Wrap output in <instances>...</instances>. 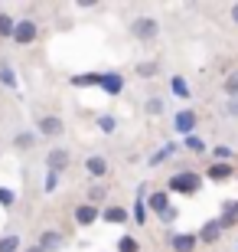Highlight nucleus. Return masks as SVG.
I'll use <instances>...</instances> for the list:
<instances>
[{
    "mask_svg": "<svg viewBox=\"0 0 238 252\" xmlns=\"http://www.w3.org/2000/svg\"><path fill=\"white\" fill-rule=\"evenodd\" d=\"M199 187H202V177L196 174V170H180V174H173V177H170V184H166V190H170V193H183V196L199 193Z\"/></svg>",
    "mask_w": 238,
    "mask_h": 252,
    "instance_id": "nucleus-1",
    "label": "nucleus"
},
{
    "mask_svg": "<svg viewBox=\"0 0 238 252\" xmlns=\"http://www.w3.org/2000/svg\"><path fill=\"white\" fill-rule=\"evenodd\" d=\"M131 33H134L137 39H144V43H147V39H154L157 33H160V23H157L154 17H137L134 23H131Z\"/></svg>",
    "mask_w": 238,
    "mask_h": 252,
    "instance_id": "nucleus-2",
    "label": "nucleus"
},
{
    "mask_svg": "<svg viewBox=\"0 0 238 252\" xmlns=\"http://www.w3.org/2000/svg\"><path fill=\"white\" fill-rule=\"evenodd\" d=\"M69 164H72V154H69V151H62V148H55V151H49V154H46L49 174H59V170H65Z\"/></svg>",
    "mask_w": 238,
    "mask_h": 252,
    "instance_id": "nucleus-3",
    "label": "nucleus"
},
{
    "mask_svg": "<svg viewBox=\"0 0 238 252\" xmlns=\"http://www.w3.org/2000/svg\"><path fill=\"white\" fill-rule=\"evenodd\" d=\"M170 246H173L176 252H192L196 246H199V236L196 233H173L170 236Z\"/></svg>",
    "mask_w": 238,
    "mask_h": 252,
    "instance_id": "nucleus-4",
    "label": "nucleus"
},
{
    "mask_svg": "<svg viewBox=\"0 0 238 252\" xmlns=\"http://www.w3.org/2000/svg\"><path fill=\"white\" fill-rule=\"evenodd\" d=\"M13 39H17L20 46L33 43V39H36V23H33V20H20L17 30H13Z\"/></svg>",
    "mask_w": 238,
    "mask_h": 252,
    "instance_id": "nucleus-5",
    "label": "nucleus"
},
{
    "mask_svg": "<svg viewBox=\"0 0 238 252\" xmlns=\"http://www.w3.org/2000/svg\"><path fill=\"white\" fill-rule=\"evenodd\" d=\"M173 128L180 131V134H186V138H189V134H192V128H196V112H189V108H183V112H176V118H173Z\"/></svg>",
    "mask_w": 238,
    "mask_h": 252,
    "instance_id": "nucleus-6",
    "label": "nucleus"
},
{
    "mask_svg": "<svg viewBox=\"0 0 238 252\" xmlns=\"http://www.w3.org/2000/svg\"><path fill=\"white\" fill-rule=\"evenodd\" d=\"M219 223H222V229H232V226H238V200H225V203H222Z\"/></svg>",
    "mask_w": 238,
    "mask_h": 252,
    "instance_id": "nucleus-7",
    "label": "nucleus"
},
{
    "mask_svg": "<svg viewBox=\"0 0 238 252\" xmlns=\"http://www.w3.org/2000/svg\"><path fill=\"white\" fill-rule=\"evenodd\" d=\"M95 220H98V206H95V203L75 206V223H79V226H92Z\"/></svg>",
    "mask_w": 238,
    "mask_h": 252,
    "instance_id": "nucleus-8",
    "label": "nucleus"
},
{
    "mask_svg": "<svg viewBox=\"0 0 238 252\" xmlns=\"http://www.w3.org/2000/svg\"><path fill=\"white\" fill-rule=\"evenodd\" d=\"M147 206H150V210H154L157 216H163L166 210H170V190H157V193H150Z\"/></svg>",
    "mask_w": 238,
    "mask_h": 252,
    "instance_id": "nucleus-9",
    "label": "nucleus"
},
{
    "mask_svg": "<svg viewBox=\"0 0 238 252\" xmlns=\"http://www.w3.org/2000/svg\"><path fill=\"white\" fill-rule=\"evenodd\" d=\"M222 239V223L219 220H209V223H202L199 229V243H219Z\"/></svg>",
    "mask_w": 238,
    "mask_h": 252,
    "instance_id": "nucleus-10",
    "label": "nucleus"
},
{
    "mask_svg": "<svg viewBox=\"0 0 238 252\" xmlns=\"http://www.w3.org/2000/svg\"><path fill=\"white\" fill-rule=\"evenodd\" d=\"M39 131H43V134H49V138H59V134L65 131V125H62V118H59V115H46V118L39 122Z\"/></svg>",
    "mask_w": 238,
    "mask_h": 252,
    "instance_id": "nucleus-11",
    "label": "nucleus"
},
{
    "mask_svg": "<svg viewBox=\"0 0 238 252\" xmlns=\"http://www.w3.org/2000/svg\"><path fill=\"white\" fill-rule=\"evenodd\" d=\"M101 89H105L108 95H118L121 89H124V79H121L118 72H105L101 75Z\"/></svg>",
    "mask_w": 238,
    "mask_h": 252,
    "instance_id": "nucleus-12",
    "label": "nucleus"
},
{
    "mask_svg": "<svg viewBox=\"0 0 238 252\" xmlns=\"http://www.w3.org/2000/svg\"><path fill=\"white\" fill-rule=\"evenodd\" d=\"M232 174H235V170H232V164H215V160H212V167L206 170V177H209V180H215V184L229 180Z\"/></svg>",
    "mask_w": 238,
    "mask_h": 252,
    "instance_id": "nucleus-13",
    "label": "nucleus"
},
{
    "mask_svg": "<svg viewBox=\"0 0 238 252\" xmlns=\"http://www.w3.org/2000/svg\"><path fill=\"white\" fill-rule=\"evenodd\" d=\"M128 210H124V206H108V210H105V213H101V220H105V223H128Z\"/></svg>",
    "mask_w": 238,
    "mask_h": 252,
    "instance_id": "nucleus-14",
    "label": "nucleus"
},
{
    "mask_svg": "<svg viewBox=\"0 0 238 252\" xmlns=\"http://www.w3.org/2000/svg\"><path fill=\"white\" fill-rule=\"evenodd\" d=\"M85 167H88L92 177H105V174H108V160H105V158H88V160H85Z\"/></svg>",
    "mask_w": 238,
    "mask_h": 252,
    "instance_id": "nucleus-15",
    "label": "nucleus"
},
{
    "mask_svg": "<svg viewBox=\"0 0 238 252\" xmlns=\"http://www.w3.org/2000/svg\"><path fill=\"white\" fill-rule=\"evenodd\" d=\"M59 246H62V236L59 233H43L39 236V249L43 252H53V249H59Z\"/></svg>",
    "mask_w": 238,
    "mask_h": 252,
    "instance_id": "nucleus-16",
    "label": "nucleus"
},
{
    "mask_svg": "<svg viewBox=\"0 0 238 252\" xmlns=\"http://www.w3.org/2000/svg\"><path fill=\"white\" fill-rule=\"evenodd\" d=\"M212 158H215V164H232L235 151H232L229 144H215V148H212Z\"/></svg>",
    "mask_w": 238,
    "mask_h": 252,
    "instance_id": "nucleus-17",
    "label": "nucleus"
},
{
    "mask_svg": "<svg viewBox=\"0 0 238 252\" xmlns=\"http://www.w3.org/2000/svg\"><path fill=\"white\" fill-rule=\"evenodd\" d=\"M72 85H101V72H85V75H72Z\"/></svg>",
    "mask_w": 238,
    "mask_h": 252,
    "instance_id": "nucleus-18",
    "label": "nucleus"
},
{
    "mask_svg": "<svg viewBox=\"0 0 238 252\" xmlns=\"http://www.w3.org/2000/svg\"><path fill=\"white\" fill-rule=\"evenodd\" d=\"M225 95H229V98H238V69H232V72L225 75Z\"/></svg>",
    "mask_w": 238,
    "mask_h": 252,
    "instance_id": "nucleus-19",
    "label": "nucleus"
},
{
    "mask_svg": "<svg viewBox=\"0 0 238 252\" xmlns=\"http://www.w3.org/2000/svg\"><path fill=\"white\" fill-rule=\"evenodd\" d=\"M170 89H173V95H180V98H189V85H186V79H183V75H173Z\"/></svg>",
    "mask_w": 238,
    "mask_h": 252,
    "instance_id": "nucleus-20",
    "label": "nucleus"
},
{
    "mask_svg": "<svg viewBox=\"0 0 238 252\" xmlns=\"http://www.w3.org/2000/svg\"><path fill=\"white\" fill-rule=\"evenodd\" d=\"M173 151H176V144H163V148H160V151L154 154V158H150V167H157V164H163V160L170 158Z\"/></svg>",
    "mask_w": 238,
    "mask_h": 252,
    "instance_id": "nucleus-21",
    "label": "nucleus"
},
{
    "mask_svg": "<svg viewBox=\"0 0 238 252\" xmlns=\"http://www.w3.org/2000/svg\"><path fill=\"white\" fill-rule=\"evenodd\" d=\"M13 30H17V20H10L7 13H0V36H13Z\"/></svg>",
    "mask_w": 238,
    "mask_h": 252,
    "instance_id": "nucleus-22",
    "label": "nucleus"
},
{
    "mask_svg": "<svg viewBox=\"0 0 238 252\" xmlns=\"http://www.w3.org/2000/svg\"><path fill=\"white\" fill-rule=\"evenodd\" d=\"M140 246H137V239L134 236H121V243H118V252H137Z\"/></svg>",
    "mask_w": 238,
    "mask_h": 252,
    "instance_id": "nucleus-23",
    "label": "nucleus"
},
{
    "mask_svg": "<svg viewBox=\"0 0 238 252\" xmlns=\"http://www.w3.org/2000/svg\"><path fill=\"white\" fill-rule=\"evenodd\" d=\"M20 249V236H7V239H0V252H17Z\"/></svg>",
    "mask_w": 238,
    "mask_h": 252,
    "instance_id": "nucleus-24",
    "label": "nucleus"
},
{
    "mask_svg": "<svg viewBox=\"0 0 238 252\" xmlns=\"http://www.w3.org/2000/svg\"><path fill=\"white\" fill-rule=\"evenodd\" d=\"M186 148H189L192 154H202V151H206V144H202V138H196V134H189V138H186Z\"/></svg>",
    "mask_w": 238,
    "mask_h": 252,
    "instance_id": "nucleus-25",
    "label": "nucleus"
},
{
    "mask_svg": "<svg viewBox=\"0 0 238 252\" xmlns=\"http://www.w3.org/2000/svg\"><path fill=\"white\" fill-rule=\"evenodd\" d=\"M134 206H137V210H134V220H137V223L144 226V223H147V203L137 196V203H134Z\"/></svg>",
    "mask_w": 238,
    "mask_h": 252,
    "instance_id": "nucleus-26",
    "label": "nucleus"
},
{
    "mask_svg": "<svg viewBox=\"0 0 238 252\" xmlns=\"http://www.w3.org/2000/svg\"><path fill=\"white\" fill-rule=\"evenodd\" d=\"M114 125H118V122H114L111 115H101V118H98V128L105 131V134H111V131H114Z\"/></svg>",
    "mask_w": 238,
    "mask_h": 252,
    "instance_id": "nucleus-27",
    "label": "nucleus"
},
{
    "mask_svg": "<svg viewBox=\"0 0 238 252\" xmlns=\"http://www.w3.org/2000/svg\"><path fill=\"white\" fill-rule=\"evenodd\" d=\"M154 72H157V63H140L137 65V75H144V79H150Z\"/></svg>",
    "mask_w": 238,
    "mask_h": 252,
    "instance_id": "nucleus-28",
    "label": "nucleus"
},
{
    "mask_svg": "<svg viewBox=\"0 0 238 252\" xmlns=\"http://www.w3.org/2000/svg\"><path fill=\"white\" fill-rule=\"evenodd\" d=\"M163 112V98H150L147 102V115H160Z\"/></svg>",
    "mask_w": 238,
    "mask_h": 252,
    "instance_id": "nucleus-29",
    "label": "nucleus"
},
{
    "mask_svg": "<svg viewBox=\"0 0 238 252\" xmlns=\"http://www.w3.org/2000/svg\"><path fill=\"white\" fill-rule=\"evenodd\" d=\"M13 144H17V148H33V134H17Z\"/></svg>",
    "mask_w": 238,
    "mask_h": 252,
    "instance_id": "nucleus-30",
    "label": "nucleus"
},
{
    "mask_svg": "<svg viewBox=\"0 0 238 252\" xmlns=\"http://www.w3.org/2000/svg\"><path fill=\"white\" fill-rule=\"evenodd\" d=\"M0 82H3V85H13V72H10V69H0Z\"/></svg>",
    "mask_w": 238,
    "mask_h": 252,
    "instance_id": "nucleus-31",
    "label": "nucleus"
},
{
    "mask_svg": "<svg viewBox=\"0 0 238 252\" xmlns=\"http://www.w3.org/2000/svg\"><path fill=\"white\" fill-rule=\"evenodd\" d=\"M88 196H92V203H95V200H101V196H105V187H92V190H88Z\"/></svg>",
    "mask_w": 238,
    "mask_h": 252,
    "instance_id": "nucleus-32",
    "label": "nucleus"
},
{
    "mask_svg": "<svg viewBox=\"0 0 238 252\" xmlns=\"http://www.w3.org/2000/svg\"><path fill=\"white\" fill-rule=\"evenodd\" d=\"M0 203L10 206V203H13V193H10V190H0Z\"/></svg>",
    "mask_w": 238,
    "mask_h": 252,
    "instance_id": "nucleus-33",
    "label": "nucleus"
},
{
    "mask_svg": "<svg viewBox=\"0 0 238 252\" xmlns=\"http://www.w3.org/2000/svg\"><path fill=\"white\" fill-rule=\"evenodd\" d=\"M55 180H59V174H49V177H46V193H49V190H55Z\"/></svg>",
    "mask_w": 238,
    "mask_h": 252,
    "instance_id": "nucleus-34",
    "label": "nucleus"
},
{
    "mask_svg": "<svg viewBox=\"0 0 238 252\" xmlns=\"http://www.w3.org/2000/svg\"><path fill=\"white\" fill-rule=\"evenodd\" d=\"M160 220H163V223H173V220H176V210H173V206H170V210H166V213L160 216Z\"/></svg>",
    "mask_w": 238,
    "mask_h": 252,
    "instance_id": "nucleus-35",
    "label": "nucleus"
},
{
    "mask_svg": "<svg viewBox=\"0 0 238 252\" xmlns=\"http://www.w3.org/2000/svg\"><path fill=\"white\" fill-rule=\"evenodd\" d=\"M232 20H235V23H238V3H235V7H232Z\"/></svg>",
    "mask_w": 238,
    "mask_h": 252,
    "instance_id": "nucleus-36",
    "label": "nucleus"
},
{
    "mask_svg": "<svg viewBox=\"0 0 238 252\" xmlns=\"http://www.w3.org/2000/svg\"><path fill=\"white\" fill-rule=\"evenodd\" d=\"M26 252H43V249H39V246H33V249H26Z\"/></svg>",
    "mask_w": 238,
    "mask_h": 252,
    "instance_id": "nucleus-37",
    "label": "nucleus"
}]
</instances>
